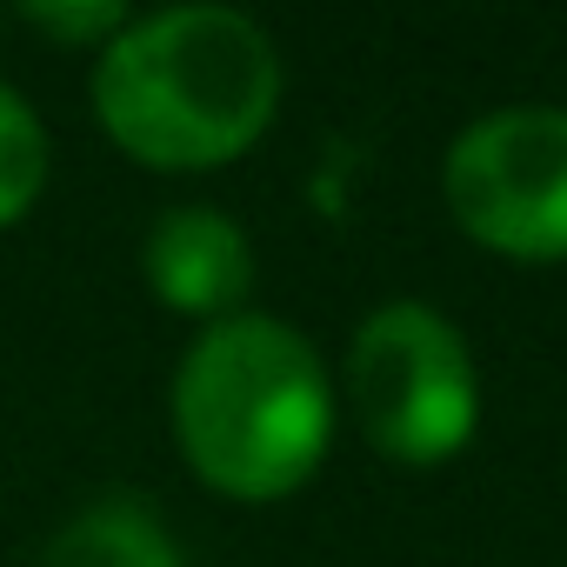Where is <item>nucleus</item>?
Masks as SVG:
<instances>
[{
    "instance_id": "nucleus-3",
    "label": "nucleus",
    "mask_w": 567,
    "mask_h": 567,
    "mask_svg": "<svg viewBox=\"0 0 567 567\" xmlns=\"http://www.w3.org/2000/svg\"><path fill=\"white\" fill-rule=\"evenodd\" d=\"M348 394L374 447L394 461H441L474 427L467 341L421 301H388L348 348Z\"/></svg>"
},
{
    "instance_id": "nucleus-4",
    "label": "nucleus",
    "mask_w": 567,
    "mask_h": 567,
    "mask_svg": "<svg viewBox=\"0 0 567 567\" xmlns=\"http://www.w3.org/2000/svg\"><path fill=\"white\" fill-rule=\"evenodd\" d=\"M447 207L501 254H567V107H501L447 147Z\"/></svg>"
},
{
    "instance_id": "nucleus-8",
    "label": "nucleus",
    "mask_w": 567,
    "mask_h": 567,
    "mask_svg": "<svg viewBox=\"0 0 567 567\" xmlns=\"http://www.w3.org/2000/svg\"><path fill=\"white\" fill-rule=\"evenodd\" d=\"M28 28L68 41V48H107L121 28H127V8H114V0H87V8H74V0H34V8H21Z\"/></svg>"
},
{
    "instance_id": "nucleus-6",
    "label": "nucleus",
    "mask_w": 567,
    "mask_h": 567,
    "mask_svg": "<svg viewBox=\"0 0 567 567\" xmlns=\"http://www.w3.org/2000/svg\"><path fill=\"white\" fill-rule=\"evenodd\" d=\"M41 567H181V554L147 507L101 501L41 547Z\"/></svg>"
},
{
    "instance_id": "nucleus-7",
    "label": "nucleus",
    "mask_w": 567,
    "mask_h": 567,
    "mask_svg": "<svg viewBox=\"0 0 567 567\" xmlns=\"http://www.w3.org/2000/svg\"><path fill=\"white\" fill-rule=\"evenodd\" d=\"M48 181V134L34 107L0 81V227H14Z\"/></svg>"
},
{
    "instance_id": "nucleus-5",
    "label": "nucleus",
    "mask_w": 567,
    "mask_h": 567,
    "mask_svg": "<svg viewBox=\"0 0 567 567\" xmlns=\"http://www.w3.org/2000/svg\"><path fill=\"white\" fill-rule=\"evenodd\" d=\"M147 280L181 315H227L254 280V247L227 214L174 207L147 234Z\"/></svg>"
},
{
    "instance_id": "nucleus-1",
    "label": "nucleus",
    "mask_w": 567,
    "mask_h": 567,
    "mask_svg": "<svg viewBox=\"0 0 567 567\" xmlns=\"http://www.w3.org/2000/svg\"><path fill=\"white\" fill-rule=\"evenodd\" d=\"M280 54L234 8L127 21L94 68L101 127L147 167H220L274 121Z\"/></svg>"
},
{
    "instance_id": "nucleus-2",
    "label": "nucleus",
    "mask_w": 567,
    "mask_h": 567,
    "mask_svg": "<svg viewBox=\"0 0 567 567\" xmlns=\"http://www.w3.org/2000/svg\"><path fill=\"white\" fill-rule=\"evenodd\" d=\"M334 401L315 348L267 315L214 321L174 374V434L194 474L234 501L295 494L328 454Z\"/></svg>"
}]
</instances>
